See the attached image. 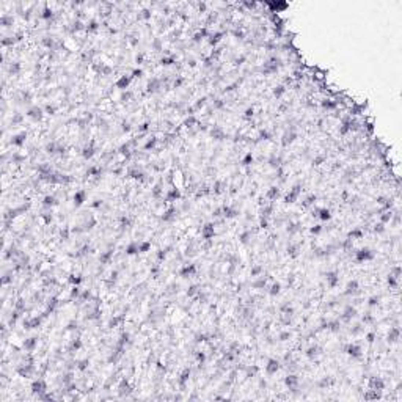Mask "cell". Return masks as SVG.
<instances>
[{
  "label": "cell",
  "instance_id": "cell-1",
  "mask_svg": "<svg viewBox=\"0 0 402 402\" xmlns=\"http://www.w3.org/2000/svg\"><path fill=\"white\" fill-rule=\"evenodd\" d=\"M32 391L33 393H44L46 391V383L43 380H35L32 385Z\"/></svg>",
  "mask_w": 402,
  "mask_h": 402
},
{
  "label": "cell",
  "instance_id": "cell-2",
  "mask_svg": "<svg viewBox=\"0 0 402 402\" xmlns=\"http://www.w3.org/2000/svg\"><path fill=\"white\" fill-rule=\"evenodd\" d=\"M278 361L277 360H269V363H267V366H266V371L269 372V374H275L277 371H278Z\"/></svg>",
  "mask_w": 402,
  "mask_h": 402
},
{
  "label": "cell",
  "instance_id": "cell-3",
  "mask_svg": "<svg viewBox=\"0 0 402 402\" xmlns=\"http://www.w3.org/2000/svg\"><path fill=\"white\" fill-rule=\"evenodd\" d=\"M129 82H131V79H129V77L123 76V77L120 79V82L116 83V87H118V88H126L127 85H129Z\"/></svg>",
  "mask_w": 402,
  "mask_h": 402
},
{
  "label": "cell",
  "instance_id": "cell-4",
  "mask_svg": "<svg viewBox=\"0 0 402 402\" xmlns=\"http://www.w3.org/2000/svg\"><path fill=\"white\" fill-rule=\"evenodd\" d=\"M297 383H298V379H297L295 376H289V377L286 379V385H288V387H295Z\"/></svg>",
  "mask_w": 402,
  "mask_h": 402
},
{
  "label": "cell",
  "instance_id": "cell-5",
  "mask_svg": "<svg viewBox=\"0 0 402 402\" xmlns=\"http://www.w3.org/2000/svg\"><path fill=\"white\" fill-rule=\"evenodd\" d=\"M321 218L322 220H328V218H330V212L327 211V209H322L321 211Z\"/></svg>",
  "mask_w": 402,
  "mask_h": 402
},
{
  "label": "cell",
  "instance_id": "cell-6",
  "mask_svg": "<svg viewBox=\"0 0 402 402\" xmlns=\"http://www.w3.org/2000/svg\"><path fill=\"white\" fill-rule=\"evenodd\" d=\"M280 292V284L277 283V284H273V288H272V291H270V294L272 295H275V294H278Z\"/></svg>",
  "mask_w": 402,
  "mask_h": 402
}]
</instances>
